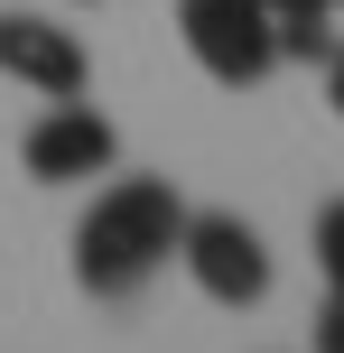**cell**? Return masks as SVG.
<instances>
[{
    "instance_id": "obj_1",
    "label": "cell",
    "mask_w": 344,
    "mask_h": 353,
    "mask_svg": "<svg viewBox=\"0 0 344 353\" xmlns=\"http://www.w3.org/2000/svg\"><path fill=\"white\" fill-rule=\"evenodd\" d=\"M177 232H186V205L168 176H121L84 205L74 223V288L84 298H140L168 261H177Z\"/></svg>"
},
{
    "instance_id": "obj_2",
    "label": "cell",
    "mask_w": 344,
    "mask_h": 353,
    "mask_svg": "<svg viewBox=\"0 0 344 353\" xmlns=\"http://www.w3.org/2000/svg\"><path fill=\"white\" fill-rule=\"evenodd\" d=\"M177 37L214 84H261L279 65V10L270 0H177Z\"/></svg>"
},
{
    "instance_id": "obj_3",
    "label": "cell",
    "mask_w": 344,
    "mask_h": 353,
    "mask_svg": "<svg viewBox=\"0 0 344 353\" xmlns=\"http://www.w3.org/2000/svg\"><path fill=\"white\" fill-rule=\"evenodd\" d=\"M177 270H186L214 307H261V298H270V242H261L242 214H186Z\"/></svg>"
},
{
    "instance_id": "obj_4",
    "label": "cell",
    "mask_w": 344,
    "mask_h": 353,
    "mask_svg": "<svg viewBox=\"0 0 344 353\" xmlns=\"http://www.w3.org/2000/svg\"><path fill=\"white\" fill-rule=\"evenodd\" d=\"M19 159H28L37 186H74V176H103L112 159H121V130H112L103 112L84 103V93H65V103H47V112L28 121Z\"/></svg>"
},
{
    "instance_id": "obj_5",
    "label": "cell",
    "mask_w": 344,
    "mask_h": 353,
    "mask_svg": "<svg viewBox=\"0 0 344 353\" xmlns=\"http://www.w3.org/2000/svg\"><path fill=\"white\" fill-rule=\"evenodd\" d=\"M0 74L28 93H47V103H65V93H84V37L56 28L47 10H0Z\"/></svg>"
},
{
    "instance_id": "obj_6",
    "label": "cell",
    "mask_w": 344,
    "mask_h": 353,
    "mask_svg": "<svg viewBox=\"0 0 344 353\" xmlns=\"http://www.w3.org/2000/svg\"><path fill=\"white\" fill-rule=\"evenodd\" d=\"M344 47V0H298L279 10V65H326Z\"/></svg>"
},
{
    "instance_id": "obj_7",
    "label": "cell",
    "mask_w": 344,
    "mask_h": 353,
    "mask_svg": "<svg viewBox=\"0 0 344 353\" xmlns=\"http://www.w3.org/2000/svg\"><path fill=\"white\" fill-rule=\"evenodd\" d=\"M316 270H326V279L344 288V195H335L326 214H316Z\"/></svg>"
},
{
    "instance_id": "obj_8",
    "label": "cell",
    "mask_w": 344,
    "mask_h": 353,
    "mask_svg": "<svg viewBox=\"0 0 344 353\" xmlns=\"http://www.w3.org/2000/svg\"><path fill=\"white\" fill-rule=\"evenodd\" d=\"M316 353H344V288L326 298V316H316Z\"/></svg>"
},
{
    "instance_id": "obj_9",
    "label": "cell",
    "mask_w": 344,
    "mask_h": 353,
    "mask_svg": "<svg viewBox=\"0 0 344 353\" xmlns=\"http://www.w3.org/2000/svg\"><path fill=\"white\" fill-rule=\"evenodd\" d=\"M326 103H335V121H344V47L326 56Z\"/></svg>"
},
{
    "instance_id": "obj_10",
    "label": "cell",
    "mask_w": 344,
    "mask_h": 353,
    "mask_svg": "<svg viewBox=\"0 0 344 353\" xmlns=\"http://www.w3.org/2000/svg\"><path fill=\"white\" fill-rule=\"evenodd\" d=\"M270 10H298V0H270Z\"/></svg>"
}]
</instances>
